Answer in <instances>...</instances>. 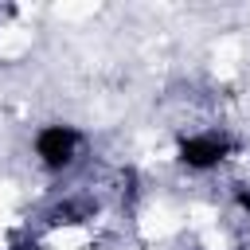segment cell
<instances>
[{
    "mask_svg": "<svg viewBox=\"0 0 250 250\" xmlns=\"http://www.w3.org/2000/svg\"><path fill=\"white\" fill-rule=\"evenodd\" d=\"M78 145H82V137H78V129H70V125H43V129L35 133V156H39V164L51 168V172L66 168V164L78 156Z\"/></svg>",
    "mask_w": 250,
    "mask_h": 250,
    "instance_id": "6da1fadb",
    "label": "cell"
},
{
    "mask_svg": "<svg viewBox=\"0 0 250 250\" xmlns=\"http://www.w3.org/2000/svg\"><path fill=\"white\" fill-rule=\"evenodd\" d=\"M230 137L219 133V129H207V133H191L180 141V160L195 172H207V168H219L227 156H230Z\"/></svg>",
    "mask_w": 250,
    "mask_h": 250,
    "instance_id": "7a4b0ae2",
    "label": "cell"
},
{
    "mask_svg": "<svg viewBox=\"0 0 250 250\" xmlns=\"http://www.w3.org/2000/svg\"><path fill=\"white\" fill-rule=\"evenodd\" d=\"M238 207L250 215V191H246V188H238Z\"/></svg>",
    "mask_w": 250,
    "mask_h": 250,
    "instance_id": "3957f363",
    "label": "cell"
}]
</instances>
